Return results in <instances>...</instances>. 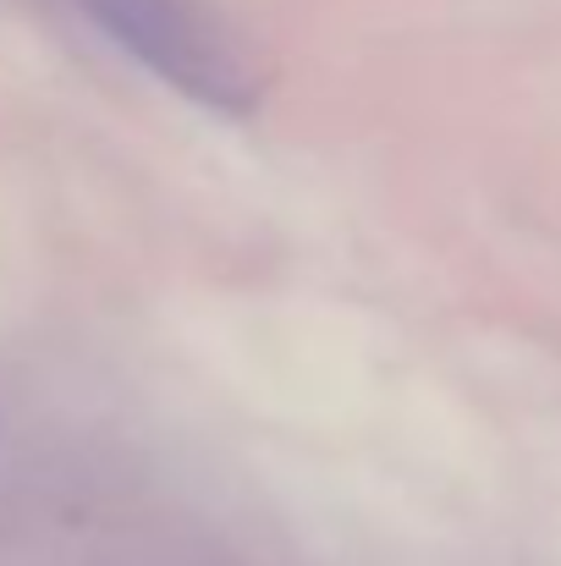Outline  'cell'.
<instances>
[{
    "label": "cell",
    "mask_w": 561,
    "mask_h": 566,
    "mask_svg": "<svg viewBox=\"0 0 561 566\" xmlns=\"http://www.w3.org/2000/svg\"><path fill=\"white\" fill-rule=\"evenodd\" d=\"M138 66L209 111H253L259 66L209 0H77Z\"/></svg>",
    "instance_id": "1"
}]
</instances>
